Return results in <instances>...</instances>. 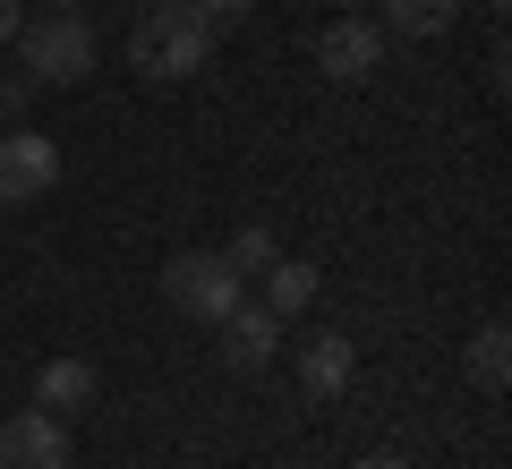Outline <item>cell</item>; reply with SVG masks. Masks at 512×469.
Instances as JSON below:
<instances>
[{"instance_id": "obj_1", "label": "cell", "mask_w": 512, "mask_h": 469, "mask_svg": "<svg viewBox=\"0 0 512 469\" xmlns=\"http://www.w3.org/2000/svg\"><path fill=\"white\" fill-rule=\"evenodd\" d=\"M214 35L222 26H205L188 0H154L146 18H137V35H128V69H146V77H197L214 69Z\"/></svg>"}, {"instance_id": "obj_2", "label": "cell", "mask_w": 512, "mask_h": 469, "mask_svg": "<svg viewBox=\"0 0 512 469\" xmlns=\"http://www.w3.org/2000/svg\"><path fill=\"white\" fill-rule=\"evenodd\" d=\"M9 43H18V69L35 77V86H77V77L94 69V52H103L77 9H43V18H26Z\"/></svg>"}, {"instance_id": "obj_3", "label": "cell", "mask_w": 512, "mask_h": 469, "mask_svg": "<svg viewBox=\"0 0 512 469\" xmlns=\"http://www.w3.org/2000/svg\"><path fill=\"white\" fill-rule=\"evenodd\" d=\"M163 299L180 307V316H197V325H222V316L248 299V282L222 265V248H214V256L188 248V256H171V265H163Z\"/></svg>"}, {"instance_id": "obj_4", "label": "cell", "mask_w": 512, "mask_h": 469, "mask_svg": "<svg viewBox=\"0 0 512 469\" xmlns=\"http://www.w3.org/2000/svg\"><path fill=\"white\" fill-rule=\"evenodd\" d=\"M60 180V145L43 128H9L0 137V205H35Z\"/></svg>"}, {"instance_id": "obj_5", "label": "cell", "mask_w": 512, "mask_h": 469, "mask_svg": "<svg viewBox=\"0 0 512 469\" xmlns=\"http://www.w3.org/2000/svg\"><path fill=\"white\" fill-rule=\"evenodd\" d=\"M376 60H384V26H376V18H333L325 35H316V69H325L333 86L376 77Z\"/></svg>"}, {"instance_id": "obj_6", "label": "cell", "mask_w": 512, "mask_h": 469, "mask_svg": "<svg viewBox=\"0 0 512 469\" xmlns=\"http://www.w3.org/2000/svg\"><path fill=\"white\" fill-rule=\"evenodd\" d=\"M0 469H69V435L52 410H26L0 427Z\"/></svg>"}, {"instance_id": "obj_7", "label": "cell", "mask_w": 512, "mask_h": 469, "mask_svg": "<svg viewBox=\"0 0 512 469\" xmlns=\"http://www.w3.org/2000/svg\"><path fill=\"white\" fill-rule=\"evenodd\" d=\"M350 376H359V350L342 342V333H316V342H299V393L316 401H342Z\"/></svg>"}, {"instance_id": "obj_8", "label": "cell", "mask_w": 512, "mask_h": 469, "mask_svg": "<svg viewBox=\"0 0 512 469\" xmlns=\"http://www.w3.org/2000/svg\"><path fill=\"white\" fill-rule=\"evenodd\" d=\"M274 350H282V316H274V307L239 299L231 316H222V359H231V367H265Z\"/></svg>"}, {"instance_id": "obj_9", "label": "cell", "mask_w": 512, "mask_h": 469, "mask_svg": "<svg viewBox=\"0 0 512 469\" xmlns=\"http://www.w3.org/2000/svg\"><path fill=\"white\" fill-rule=\"evenodd\" d=\"M94 384H103V376H94L86 359H43L35 367V410L69 418V410H86V401H94Z\"/></svg>"}, {"instance_id": "obj_10", "label": "cell", "mask_w": 512, "mask_h": 469, "mask_svg": "<svg viewBox=\"0 0 512 469\" xmlns=\"http://www.w3.org/2000/svg\"><path fill=\"white\" fill-rule=\"evenodd\" d=\"M470 384L478 393H504L512 384V325L504 316H487V325L470 333Z\"/></svg>"}, {"instance_id": "obj_11", "label": "cell", "mask_w": 512, "mask_h": 469, "mask_svg": "<svg viewBox=\"0 0 512 469\" xmlns=\"http://www.w3.org/2000/svg\"><path fill=\"white\" fill-rule=\"evenodd\" d=\"M453 18H461V0H384V26H393V35H410V43L444 35Z\"/></svg>"}, {"instance_id": "obj_12", "label": "cell", "mask_w": 512, "mask_h": 469, "mask_svg": "<svg viewBox=\"0 0 512 469\" xmlns=\"http://www.w3.org/2000/svg\"><path fill=\"white\" fill-rule=\"evenodd\" d=\"M308 299H316V265H299V256H274V265H265V307H274V316H299Z\"/></svg>"}, {"instance_id": "obj_13", "label": "cell", "mask_w": 512, "mask_h": 469, "mask_svg": "<svg viewBox=\"0 0 512 469\" xmlns=\"http://www.w3.org/2000/svg\"><path fill=\"white\" fill-rule=\"evenodd\" d=\"M274 231H265V222H239V231H231V248H222V265H231L239 273V282H248V273H265V265H274Z\"/></svg>"}, {"instance_id": "obj_14", "label": "cell", "mask_w": 512, "mask_h": 469, "mask_svg": "<svg viewBox=\"0 0 512 469\" xmlns=\"http://www.w3.org/2000/svg\"><path fill=\"white\" fill-rule=\"evenodd\" d=\"M188 9H197V18H205V26H231V18H248L256 0H188Z\"/></svg>"}, {"instance_id": "obj_15", "label": "cell", "mask_w": 512, "mask_h": 469, "mask_svg": "<svg viewBox=\"0 0 512 469\" xmlns=\"http://www.w3.org/2000/svg\"><path fill=\"white\" fill-rule=\"evenodd\" d=\"M26 94H35V77H26V69H18V77H0V120H18Z\"/></svg>"}, {"instance_id": "obj_16", "label": "cell", "mask_w": 512, "mask_h": 469, "mask_svg": "<svg viewBox=\"0 0 512 469\" xmlns=\"http://www.w3.org/2000/svg\"><path fill=\"white\" fill-rule=\"evenodd\" d=\"M18 26H26V0H0V43L18 35Z\"/></svg>"}, {"instance_id": "obj_17", "label": "cell", "mask_w": 512, "mask_h": 469, "mask_svg": "<svg viewBox=\"0 0 512 469\" xmlns=\"http://www.w3.org/2000/svg\"><path fill=\"white\" fill-rule=\"evenodd\" d=\"M359 469H410V461H402V452H367Z\"/></svg>"}, {"instance_id": "obj_18", "label": "cell", "mask_w": 512, "mask_h": 469, "mask_svg": "<svg viewBox=\"0 0 512 469\" xmlns=\"http://www.w3.org/2000/svg\"><path fill=\"white\" fill-rule=\"evenodd\" d=\"M52 9H77V0H52Z\"/></svg>"}, {"instance_id": "obj_19", "label": "cell", "mask_w": 512, "mask_h": 469, "mask_svg": "<svg viewBox=\"0 0 512 469\" xmlns=\"http://www.w3.org/2000/svg\"><path fill=\"white\" fill-rule=\"evenodd\" d=\"M342 9H359V0H342Z\"/></svg>"}, {"instance_id": "obj_20", "label": "cell", "mask_w": 512, "mask_h": 469, "mask_svg": "<svg viewBox=\"0 0 512 469\" xmlns=\"http://www.w3.org/2000/svg\"><path fill=\"white\" fill-rule=\"evenodd\" d=\"M146 9H154V0H146Z\"/></svg>"}]
</instances>
